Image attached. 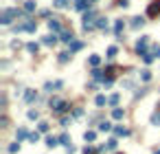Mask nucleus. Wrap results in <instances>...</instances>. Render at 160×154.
<instances>
[{"instance_id":"7c9ffc66","label":"nucleus","mask_w":160,"mask_h":154,"mask_svg":"<svg viewBox=\"0 0 160 154\" xmlns=\"http://www.w3.org/2000/svg\"><path fill=\"white\" fill-rule=\"evenodd\" d=\"M95 104H97V106H105V97H103V95H99V97L95 99Z\"/></svg>"},{"instance_id":"2f4dec72","label":"nucleus","mask_w":160,"mask_h":154,"mask_svg":"<svg viewBox=\"0 0 160 154\" xmlns=\"http://www.w3.org/2000/svg\"><path fill=\"white\" fill-rule=\"evenodd\" d=\"M116 134H118V137H127L129 130H125V128H116Z\"/></svg>"},{"instance_id":"393cba45","label":"nucleus","mask_w":160,"mask_h":154,"mask_svg":"<svg viewBox=\"0 0 160 154\" xmlns=\"http://www.w3.org/2000/svg\"><path fill=\"white\" fill-rule=\"evenodd\" d=\"M26 49H29L31 53H37V49H40V46H37L35 42H29V44H26Z\"/></svg>"},{"instance_id":"9d476101","label":"nucleus","mask_w":160,"mask_h":154,"mask_svg":"<svg viewBox=\"0 0 160 154\" xmlns=\"http://www.w3.org/2000/svg\"><path fill=\"white\" fill-rule=\"evenodd\" d=\"M62 42H72V31H62Z\"/></svg>"},{"instance_id":"6ab92c4d","label":"nucleus","mask_w":160,"mask_h":154,"mask_svg":"<svg viewBox=\"0 0 160 154\" xmlns=\"http://www.w3.org/2000/svg\"><path fill=\"white\" fill-rule=\"evenodd\" d=\"M90 2V0H77V5H75V7H77L79 9V11H83V9H86V5Z\"/></svg>"},{"instance_id":"72a5a7b5","label":"nucleus","mask_w":160,"mask_h":154,"mask_svg":"<svg viewBox=\"0 0 160 154\" xmlns=\"http://www.w3.org/2000/svg\"><path fill=\"white\" fill-rule=\"evenodd\" d=\"M24 137H29V134H26V130H24V128H20V130H18V141L24 139Z\"/></svg>"},{"instance_id":"f257e3e1","label":"nucleus","mask_w":160,"mask_h":154,"mask_svg":"<svg viewBox=\"0 0 160 154\" xmlns=\"http://www.w3.org/2000/svg\"><path fill=\"white\" fill-rule=\"evenodd\" d=\"M22 11H18V9H5L2 15H0V22L2 24H11L13 22V18H20Z\"/></svg>"},{"instance_id":"5701e85b","label":"nucleus","mask_w":160,"mask_h":154,"mask_svg":"<svg viewBox=\"0 0 160 154\" xmlns=\"http://www.w3.org/2000/svg\"><path fill=\"white\" fill-rule=\"evenodd\" d=\"M152 123L154 125H160V112H154L152 115Z\"/></svg>"},{"instance_id":"1a4fd4ad","label":"nucleus","mask_w":160,"mask_h":154,"mask_svg":"<svg viewBox=\"0 0 160 154\" xmlns=\"http://www.w3.org/2000/svg\"><path fill=\"white\" fill-rule=\"evenodd\" d=\"M99 130H101V132L112 130V123H110V121H101V123H99Z\"/></svg>"},{"instance_id":"c85d7f7f","label":"nucleus","mask_w":160,"mask_h":154,"mask_svg":"<svg viewBox=\"0 0 160 154\" xmlns=\"http://www.w3.org/2000/svg\"><path fill=\"white\" fill-rule=\"evenodd\" d=\"M18 150H20V143H11V145H9V152L11 154H15Z\"/></svg>"},{"instance_id":"20e7f679","label":"nucleus","mask_w":160,"mask_h":154,"mask_svg":"<svg viewBox=\"0 0 160 154\" xmlns=\"http://www.w3.org/2000/svg\"><path fill=\"white\" fill-rule=\"evenodd\" d=\"M147 42H149V38L147 35H143V38L138 40V44H136V51H138V55H147Z\"/></svg>"},{"instance_id":"0eeeda50","label":"nucleus","mask_w":160,"mask_h":154,"mask_svg":"<svg viewBox=\"0 0 160 154\" xmlns=\"http://www.w3.org/2000/svg\"><path fill=\"white\" fill-rule=\"evenodd\" d=\"M48 29L51 31H62V24L57 20H48Z\"/></svg>"},{"instance_id":"dca6fc26","label":"nucleus","mask_w":160,"mask_h":154,"mask_svg":"<svg viewBox=\"0 0 160 154\" xmlns=\"http://www.w3.org/2000/svg\"><path fill=\"white\" fill-rule=\"evenodd\" d=\"M57 143H59V139H57V137H48V139H46V145H48V148H55Z\"/></svg>"},{"instance_id":"39448f33","label":"nucleus","mask_w":160,"mask_h":154,"mask_svg":"<svg viewBox=\"0 0 160 154\" xmlns=\"http://www.w3.org/2000/svg\"><path fill=\"white\" fill-rule=\"evenodd\" d=\"M35 29H37V24H35V22H24V24L18 26V31H31V33H33Z\"/></svg>"},{"instance_id":"aec40b11","label":"nucleus","mask_w":160,"mask_h":154,"mask_svg":"<svg viewBox=\"0 0 160 154\" xmlns=\"http://www.w3.org/2000/svg\"><path fill=\"white\" fill-rule=\"evenodd\" d=\"M143 24H145L143 18H134V22H132V26H134V29H138V26H143Z\"/></svg>"},{"instance_id":"58836bf2","label":"nucleus","mask_w":160,"mask_h":154,"mask_svg":"<svg viewBox=\"0 0 160 154\" xmlns=\"http://www.w3.org/2000/svg\"><path fill=\"white\" fill-rule=\"evenodd\" d=\"M37 117H40L37 110H29V119H37Z\"/></svg>"},{"instance_id":"cd10ccee","label":"nucleus","mask_w":160,"mask_h":154,"mask_svg":"<svg viewBox=\"0 0 160 154\" xmlns=\"http://www.w3.org/2000/svg\"><path fill=\"white\" fill-rule=\"evenodd\" d=\"M70 60V53H59V62L64 64V62H68Z\"/></svg>"},{"instance_id":"79ce46f5","label":"nucleus","mask_w":160,"mask_h":154,"mask_svg":"<svg viewBox=\"0 0 160 154\" xmlns=\"http://www.w3.org/2000/svg\"><path fill=\"white\" fill-rule=\"evenodd\" d=\"M156 154H160V150H156Z\"/></svg>"},{"instance_id":"2eb2a0df","label":"nucleus","mask_w":160,"mask_h":154,"mask_svg":"<svg viewBox=\"0 0 160 154\" xmlns=\"http://www.w3.org/2000/svg\"><path fill=\"white\" fill-rule=\"evenodd\" d=\"M140 77H143V81H149V79H152V70H149V68L140 70Z\"/></svg>"},{"instance_id":"ea45409f","label":"nucleus","mask_w":160,"mask_h":154,"mask_svg":"<svg viewBox=\"0 0 160 154\" xmlns=\"http://www.w3.org/2000/svg\"><path fill=\"white\" fill-rule=\"evenodd\" d=\"M83 154H95V148H90V145H86V148H83Z\"/></svg>"},{"instance_id":"9b49d317","label":"nucleus","mask_w":160,"mask_h":154,"mask_svg":"<svg viewBox=\"0 0 160 154\" xmlns=\"http://www.w3.org/2000/svg\"><path fill=\"white\" fill-rule=\"evenodd\" d=\"M24 11H26V13L35 11V2H33V0H26V5H24Z\"/></svg>"},{"instance_id":"423d86ee","label":"nucleus","mask_w":160,"mask_h":154,"mask_svg":"<svg viewBox=\"0 0 160 154\" xmlns=\"http://www.w3.org/2000/svg\"><path fill=\"white\" fill-rule=\"evenodd\" d=\"M53 7L55 9H66L68 7V0H53Z\"/></svg>"},{"instance_id":"4468645a","label":"nucleus","mask_w":160,"mask_h":154,"mask_svg":"<svg viewBox=\"0 0 160 154\" xmlns=\"http://www.w3.org/2000/svg\"><path fill=\"white\" fill-rule=\"evenodd\" d=\"M59 143H62V145H66V148H70V137H68V134H62V137H59Z\"/></svg>"},{"instance_id":"f3484780","label":"nucleus","mask_w":160,"mask_h":154,"mask_svg":"<svg viewBox=\"0 0 160 154\" xmlns=\"http://www.w3.org/2000/svg\"><path fill=\"white\" fill-rule=\"evenodd\" d=\"M64 84H62V81H55V84H51V81H48V84H46V90H48V93H53V88H62Z\"/></svg>"},{"instance_id":"4c0bfd02","label":"nucleus","mask_w":160,"mask_h":154,"mask_svg":"<svg viewBox=\"0 0 160 154\" xmlns=\"http://www.w3.org/2000/svg\"><path fill=\"white\" fill-rule=\"evenodd\" d=\"M40 132H48V123H46V121L40 123Z\"/></svg>"},{"instance_id":"ddd939ff","label":"nucleus","mask_w":160,"mask_h":154,"mask_svg":"<svg viewBox=\"0 0 160 154\" xmlns=\"http://www.w3.org/2000/svg\"><path fill=\"white\" fill-rule=\"evenodd\" d=\"M55 42H57V35H46V38H44V44H48V46H51V44H55Z\"/></svg>"},{"instance_id":"473e14b6","label":"nucleus","mask_w":160,"mask_h":154,"mask_svg":"<svg viewBox=\"0 0 160 154\" xmlns=\"http://www.w3.org/2000/svg\"><path fill=\"white\" fill-rule=\"evenodd\" d=\"M29 141H31V143H37V141H40V134H37V132L29 134Z\"/></svg>"},{"instance_id":"e433bc0d","label":"nucleus","mask_w":160,"mask_h":154,"mask_svg":"<svg viewBox=\"0 0 160 154\" xmlns=\"http://www.w3.org/2000/svg\"><path fill=\"white\" fill-rule=\"evenodd\" d=\"M108 101H110L112 106H116V104H118V95H112V97L108 99Z\"/></svg>"},{"instance_id":"f704fd0d","label":"nucleus","mask_w":160,"mask_h":154,"mask_svg":"<svg viewBox=\"0 0 160 154\" xmlns=\"http://www.w3.org/2000/svg\"><path fill=\"white\" fill-rule=\"evenodd\" d=\"M114 55H116V46H110V49H108V57L112 60V57H114Z\"/></svg>"},{"instance_id":"7ed1b4c3","label":"nucleus","mask_w":160,"mask_h":154,"mask_svg":"<svg viewBox=\"0 0 160 154\" xmlns=\"http://www.w3.org/2000/svg\"><path fill=\"white\" fill-rule=\"evenodd\" d=\"M147 15H149V18L160 15V0H152V2H149V7H147Z\"/></svg>"},{"instance_id":"f8f14e48","label":"nucleus","mask_w":160,"mask_h":154,"mask_svg":"<svg viewBox=\"0 0 160 154\" xmlns=\"http://www.w3.org/2000/svg\"><path fill=\"white\" fill-rule=\"evenodd\" d=\"M152 55H154V60H160V44H154L152 46Z\"/></svg>"},{"instance_id":"4be33fe9","label":"nucleus","mask_w":160,"mask_h":154,"mask_svg":"<svg viewBox=\"0 0 160 154\" xmlns=\"http://www.w3.org/2000/svg\"><path fill=\"white\" fill-rule=\"evenodd\" d=\"M95 137H97V134L92 132V130H88L86 134H83V139H86V141H95Z\"/></svg>"},{"instance_id":"a19ab883","label":"nucleus","mask_w":160,"mask_h":154,"mask_svg":"<svg viewBox=\"0 0 160 154\" xmlns=\"http://www.w3.org/2000/svg\"><path fill=\"white\" fill-rule=\"evenodd\" d=\"M118 5L123 7V9H127V7H129V2H127V0H118Z\"/></svg>"},{"instance_id":"bb28decb","label":"nucleus","mask_w":160,"mask_h":154,"mask_svg":"<svg viewBox=\"0 0 160 154\" xmlns=\"http://www.w3.org/2000/svg\"><path fill=\"white\" fill-rule=\"evenodd\" d=\"M97 26H99V29H108V22L103 20V18H99V20H97Z\"/></svg>"},{"instance_id":"a211bd4d","label":"nucleus","mask_w":160,"mask_h":154,"mask_svg":"<svg viewBox=\"0 0 160 154\" xmlns=\"http://www.w3.org/2000/svg\"><path fill=\"white\" fill-rule=\"evenodd\" d=\"M123 110H121V108H114V110H112V117H114V119H123Z\"/></svg>"},{"instance_id":"f03ea898","label":"nucleus","mask_w":160,"mask_h":154,"mask_svg":"<svg viewBox=\"0 0 160 154\" xmlns=\"http://www.w3.org/2000/svg\"><path fill=\"white\" fill-rule=\"evenodd\" d=\"M51 108H53L55 112H68V110H70V106L66 104V101H62L59 97H53V99H51Z\"/></svg>"},{"instance_id":"c9c22d12","label":"nucleus","mask_w":160,"mask_h":154,"mask_svg":"<svg viewBox=\"0 0 160 154\" xmlns=\"http://www.w3.org/2000/svg\"><path fill=\"white\" fill-rule=\"evenodd\" d=\"M105 148H108V150H114V148H116V139H110Z\"/></svg>"},{"instance_id":"37998d69","label":"nucleus","mask_w":160,"mask_h":154,"mask_svg":"<svg viewBox=\"0 0 160 154\" xmlns=\"http://www.w3.org/2000/svg\"><path fill=\"white\" fill-rule=\"evenodd\" d=\"M90 2H92V0H90Z\"/></svg>"},{"instance_id":"a878e982","label":"nucleus","mask_w":160,"mask_h":154,"mask_svg":"<svg viewBox=\"0 0 160 154\" xmlns=\"http://www.w3.org/2000/svg\"><path fill=\"white\" fill-rule=\"evenodd\" d=\"M92 77H95V79H103V70L95 68V70H92Z\"/></svg>"},{"instance_id":"6e6552de","label":"nucleus","mask_w":160,"mask_h":154,"mask_svg":"<svg viewBox=\"0 0 160 154\" xmlns=\"http://www.w3.org/2000/svg\"><path fill=\"white\" fill-rule=\"evenodd\" d=\"M123 26H125L123 20H116V24H114V33L118 35V40H121V31H123Z\"/></svg>"},{"instance_id":"c756f323","label":"nucleus","mask_w":160,"mask_h":154,"mask_svg":"<svg viewBox=\"0 0 160 154\" xmlns=\"http://www.w3.org/2000/svg\"><path fill=\"white\" fill-rule=\"evenodd\" d=\"M35 97H37V95L33 93V90H29V93H26V95H24V99H26V101H33V99H35Z\"/></svg>"},{"instance_id":"b1692460","label":"nucleus","mask_w":160,"mask_h":154,"mask_svg":"<svg viewBox=\"0 0 160 154\" xmlns=\"http://www.w3.org/2000/svg\"><path fill=\"white\" fill-rule=\"evenodd\" d=\"M81 46H83L81 42H72V44H70V53H75V51H79Z\"/></svg>"},{"instance_id":"412c9836","label":"nucleus","mask_w":160,"mask_h":154,"mask_svg":"<svg viewBox=\"0 0 160 154\" xmlns=\"http://www.w3.org/2000/svg\"><path fill=\"white\" fill-rule=\"evenodd\" d=\"M90 64H92V66L97 68V66L101 64V57H99V55H92V57H90Z\"/></svg>"}]
</instances>
